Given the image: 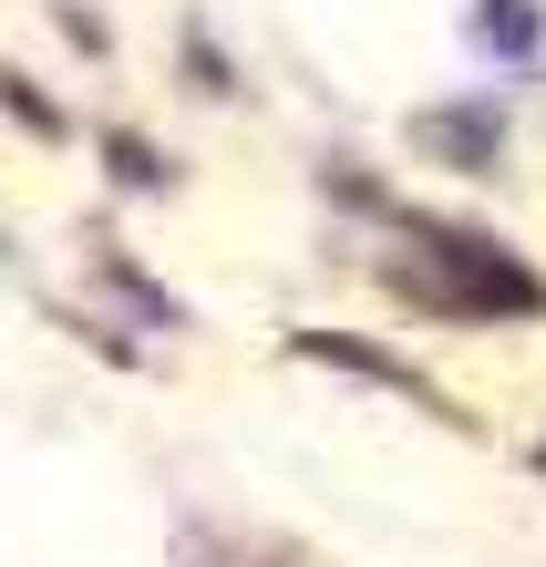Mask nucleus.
<instances>
[{"label":"nucleus","instance_id":"obj_1","mask_svg":"<svg viewBox=\"0 0 546 567\" xmlns=\"http://www.w3.org/2000/svg\"><path fill=\"white\" fill-rule=\"evenodd\" d=\"M485 42L495 52H526L536 42V11H526V0H485Z\"/></svg>","mask_w":546,"mask_h":567}]
</instances>
